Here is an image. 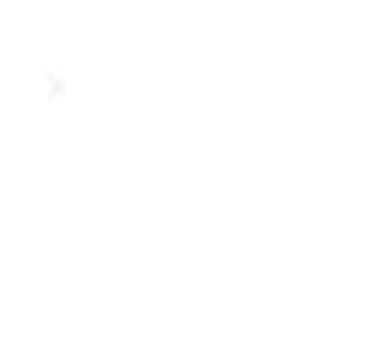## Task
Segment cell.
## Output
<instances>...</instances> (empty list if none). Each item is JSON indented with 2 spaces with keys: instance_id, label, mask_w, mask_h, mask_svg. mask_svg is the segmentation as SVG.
<instances>
[]
</instances>
